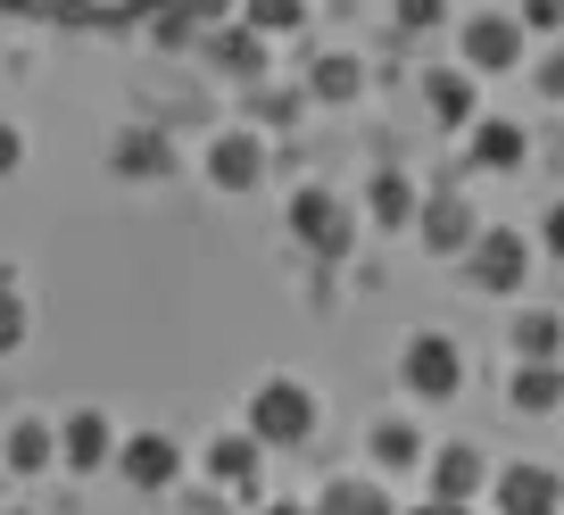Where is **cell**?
<instances>
[{"label":"cell","instance_id":"obj_1","mask_svg":"<svg viewBox=\"0 0 564 515\" xmlns=\"http://www.w3.org/2000/svg\"><path fill=\"white\" fill-rule=\"evenodd\" d=\"M465 291H481V300H514V291H531V242L514 225H481L474 242H465Z\"/></svg>","mask_w":564,"mask_h":515},{"label":"cell","instance_id":"obj_2","mask_svg":"<svg viewBox=\"0 0 564 515\" xmlns=\"http://www.w3.org/2000/svg\"><path fill=\"white\" fill-rule=\"evenodd\" d=\"M249 432L265 449H300L316 432V391H307L300 374H265L258 391H249Z\"/></svg>","mask_w":564,"mask_h":515},{"label":"cell","instance_id":"obj_3","mask_svg":"<svg viewBox=\"0 0 564 515\" xmlns=\"http://www.w3.org/2000/svg\"><path fill=\"white\" fill-rule=\"evenodd\" d=\"M399 383L423 399V408H448L465 391V350L448 333H406L399 341Z\"/></svg>","mask_w":564,"mask_h":515},{"label":"cell","instance_id":"obj_4","mask_svg":"<svg viewBox=\"0 0 564 515\" xmlns=\"http://www.w3.org/2000/svg\"><path fill=\"white\" fill-rule=\"evenodd\" d=\"M291 233H300L307 258H349L357 249V208L340 192H324V183H300V192H291Z\"/></svg>","mask_w":564,"mask_h":515},{"label":"cell","instance_id":"obj_5","mask_svg":"<svg viewBox=\"0 0 564 515\" xmlns=\"http://www.w3.org/2000/svg\"><path fill=\"white\" fill-rule=\"evenodd\" d=\"M523 25H514V18H498V9H490V18H465L457 25V67H474V75H507V67H523Z\"/></svg>","mask_w":564,"mask_h":515},{"label":"cell","instance_id":"obj_6","mask_svg":"<svg viewBox=\"0 0 564 515\" xmlns=\"http://www.w3.org/2000/svg\"><path fill=\"white\" fill-rule=\"evenodd\" d=\"M199 175L216 183V192H258L265 183V133H249V125H232V133H216L208 142V159H199Z\"/></svg>","mask_w":564,"mask_h":515},{"label":"cell","instance_id":"obj_7","mask_svg":"<svg viewBox=\"0 0 564 515\" xmlns=\"http://www.w3.org/2000/svg\"><path fill=\"white\" fill-rule=\"evenodd\" d=\"M423 482H432V498H441V507H465V498L490 491V458H481L474 441H448V449H432V458H423Z\"/></svg>","mask_w":564,"mask_h":515},{"label":"cell","instance_id":"obj_8","mask_svg":"<svg viewBox=\"0 0 564 515\" xmlns=\"http://www.w3.org/2000/svg\"><path fill=\"white\" fill-rule=\"evenodd\" d=\"M490 498H498V515H556L564 507V482H556V465H498L490 474Z\"/></svg>","mask_w":564,"mask_h":515},{"label":"cell","instance_id":"obj_9","mask_svg":"<svg viewBox=\"0 0 564 515\" xmlns=\"http://www.w3.org/2000/svg\"><path fill=\"white\" fill-rule=\"evenodd\" d=\"M117 474L133 482V491H175L183 441H175V432H133V441H117Z\"/></svg>","mask_w":564,"mask_h":515},{"label":"cell","instance_id":"obj_10","mask_svg":"<svg viewBox=\"0 0 564 515\" xmlns=\"http://www.w3.org/2000/svg\"><path fill=\"white\" fill-rule=\"evenodd\" d=\"M415 233H423L432 258H465V242L481 233V216H474V200H465V192H432L415 208Z\"/></svg>","mask_w":564,"mask_h":515},{"label":"cell","instance_id":"obj_11","mask_svg":"<svg viewBox=\"0 0 564 515\" xmlns=\"http://www.w3.org/2000/svg\"><path fill=\"white\" fill-rule=\"evenodd\" d=\"M58 465H67V474H100V465H117V425H108L100 408H75L67 425H58Z\"/></svg>","mask_w":564,"mask_h":515},{"label":"cell","instance_id":"obj_12","mask_svg":"<svg viewBox=\"0 0 564 515\" xmlns=\"http://www.w3.org/2000/svg\"><path fill=\"white\" fill-rule=\"evenodd\" d=\"M465 159H474L481 175H514V167L531 159V133L514 117H474L465 125Z\"/></svg>","mask_w":564,"mask_h":515},{"label":"cell","instance_id":"obj_13","mask_svg":"<svg viewBox=\"0 0 564 515\" xmlns=\"http://www.w3.org/2000/svg\"><path fill=\"white\" fill-rule=\"evenodd\" d=\"M108 167H117V175L124 183H166V175H175V142H166V133H150V125H124V133H117V142H108Z\"/></svg>","mask_w":564,"mask_h":515},{"label":"cell","instance_id":"obj_14","mask_svg":"<svg viewBox=\"0 0 564 515\" xmlns=\"http://www.w3.org/2000/svg\"><path fill=\"white\" fill-rule=\"evenodd\" d=\"M0 465H9V474H51L58 465V425H42V416H18V425L0 432Z\"/></svg>","mask_w":564,"mask_h":515},{"label":"cell","instance_id":"obj_15","mask_svg":"<svg viewBox=\"0 0 564 515\" xmlns=\"http://www.w3.org/2000/svg\"><path fill=\"white\" fill-rule=\"evenodd\" d=\"M423 100H432V125H474L481 117V92H474V67H432L423 75Z\"/></svg>","mask_w":564,"mask_h":515},{"label":"cell","instance_id":"obj_16","mask_svg":"<svg viewBox=\"0 0 564 515\" xmlns=\"http://www.w3.org/2000/svg\"><path fill=\"white\" fill-rule=\"evenodd\" d=\"M507 399L523 416H556L564 408V366L556 357H523V366H514V383H507Z\"/></svg>","mask_w":564,"mask_h":515},{"label":"cell","instance_id":"obj_17","mask_svg":"<svg viewBox=\"0 0 564 515\" xmlns=\"http://www.w3.org/2000/svg\"><path fill=\"white\" fill-rule=\"evenodd\" d=\"M0 9H18V18H75V25H117L133 9H159V0H0Z\"/></svg>","mask_w":564,"mask_h":515},{"label":"cell","instance_id":"obj_18","mask_svg":"<svg viewBox=\"0 0 564 515\" xmlns=\"http://www.w3.org/2000/svg\"><path fill=\"white\" fill-rule=\"evenodd\" d=\"M366 458L382 465V474H415V465L432 458V449H423V432L406 425V416H382V425L366 432Z\"/></svg>","mask_w":564,"mask_h":515},{"label":"cell","instance_id":"obj_19","mask_svg":"<svg viewBox=\"0 0 564 515\" xmlns=\"http://www.w3.org/2000/svg\"><path fill=\"white\" fill-rule=\"evenodd\" d=\"M415 208H423V192L399 175V167H382V175L366 183V216H373L382 233H406V225H415Z\"/></svg>","mask_w":564,"mask_h":515},{"label":"cell","instance_id":"obj_20","mask_svg":"<svg viewBox=\"0 0 564 515\" xmlns=\"http://www.w3.org/2000/svg\"><path fill=\"white\" fill-rule=\"evenodd\" d=\"M258 449H265V441H258L249 425H241V432H225V441L208 449V474H216V482H232V491H249V482H258Z\"/></svg>","mask_w":564,"mask_h":515},{"label":"cell","instance_id":"obj_21","mask_svg":"<svg viewBox=\"0 0 564 515\" xmlns=\"http://www.w3.org/2000/svg\"><path fill=\"white\" fill-rule=\"evenodd\" d=\"M507 341H514V357H564V316L556 308H523Z\"/></svg>","mask_w":564,"mask_h":515},{"label":"cell","instance_id":"obj_22","mask_svg":"<svg viewBox=\"0 0 564 515\" xmlns=\"http://www.w3.org/2000/svg\"><path fill=\"white\" fill-rule=\"evenodd\" d=\"M316 515H399V507H390L382 482H324Z\"/></svg>","mask_w":564,"mask_h":515},{"label":"cell","instance_id":"obj_23","mask_svg":"<svg viewBox=\"0 0 564 515\" xmlns=\"http://www.w3.org/2000/svg\"><path fill=\"white\" fill-rule=\"evenodd\" d=\"M357 84H366V58H357V51L316 58V75H307V92H316V100H357Z\"/></svg>","mask_w":564,"mask_h":515},{"label":"cell","instance_id":"obj_24","mask_svg":"<svg viewBox=\"0 0 564 515\" xmlns=\"http://www.w3.org/2000/svg\"><path fill=\"white\" fill-rule=\"evenodd\" d=\"M25 333H34V308H25L18 275L0 267V357H18V350H25Z\"/></svg>","mask_w":564,"mask_h":515},{"label":"cell","instance_id":"obj_25","mask_svg":"<svg viewBox=\"0 0 564 515\" xmlns=\"http://www.w3.org/2000/svg\"><path fill=\"white\" fill-rule=\"evenodd\" d=\"M307 18V0H249V34H291Z\"/></svg>","mask_w":564,"mask_h":515},{"label":"cell","instance_id":"obj_26","mask_svg":"<svg viewBox=\"0 0 564 515\" xmlns=\"http://www.w3.org/2000/svg\"><path fill=\"white\" fill-rule=\"evenodd\" d=\"M441 18H448L441 0H399V34H432Z\"/></svg>","mask_w":564,"mask_h":515},{"label":"cell","instance_id":"obj_27","mask_svg":"<svg viewBox=\"0 0 564 515\" xmlns=\"http://www.w3.org/2000/svg\"><path fill=\"white\" fill-rule=\"evenodd\" d=\"M18 167H25V133H18V125H9V117H0V183L18 175Z\"/></svg>","mask_w":564,"mask_h":515},{"label":"cell","instance_id":"obj_28","mask_svg":"<svg viewBox=\"0 0 564 515\" xmlns=\"http://www.w3.org/2000/svg\"><path fill=\"white\" fill-rule=\"evenodd\" d=\"M540 249H547V258H564V200L540 216Z\"/></svg>","mask_w":564,"mask_h":515},{"label":"cell","instance_id":"obj_29","mask_svg":"<svg viewBox=\"0 0 564 515\" xmlns=\"http://www.w3.org/2000/svg\"><path fill=\"white\" fill-rule=\"evenodd\" d=\"M556 18H564V0H531V18H523V34H556Z\"/></svg>","mask_w":564,"mask_h":515},{"label":"cell","instance_id":"obj_30","mask_svg":"<svg viewBox=\"0 0 564 515\" xmlns=\"http://www.w3.org/2000/svg\"><path fill=\"white\" fill-rule=\"evenodd\" d=\"M540 92H556V100H564V51H556V58L540 67Z\"/></svg>","mask_w":564,"mask_h":515},{"label":"cell","instance_id":"obj_31","mask_svg":"<svg viewBox=\"0 0 564 515\" xmlns=\"http://www.w3.org/2000/svg\"><path fill=\"white\" fill-rule=\"evenodd\" d=\"M265 515H316V507H300V498H265Z\"/></svg>","mask_w":564,"mask_h":515},{"label":"cell","instance_id":"obj_32","mask_svg":"<svg viewBox=\"0 0 564 515\" xmlns=\"http://www.w3.org/2000/svg\"><path fill=\"white\" fill-rule=\"evenodd\" d=\"M423 515H465V507H441V498H432V507H423Z\"/></svg>","mask_w":564,"mask_h":515},{"label":"cell","instance_id":"obj_33","mask_svg":"<svg viewBox=\"0 0 564 515\" xmlns=\"http://www.w3.org/2000/svg\"><path fill=\"white\" fill-rule=\"evenodd\" d=\"M0 515H34V507H0Z\"/></svg>","mask_w":564,"mask_h":515}]
</instances>
